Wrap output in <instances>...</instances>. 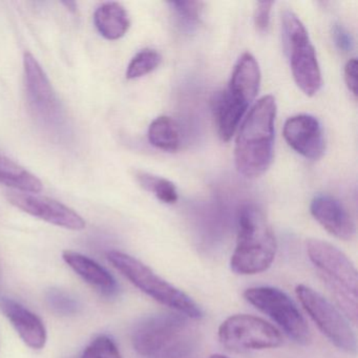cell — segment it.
Returning <instances> with one entry per match:
<instances>
[{
	"instance_id": "cell-6",
	"label": "cell",
	"mask_w": 358,
	"mask_h": 358,
	"mask_svg": "<svg viewBox=\"0 0 358 358\" xmlns=\"http://www.w3.org/2000/svg\"><path fill=\"white\" fill-rule=\"evenodd\" d=\"M282 39L293 78L297 87L311 97L318 93L322 85L315 49L310 41L307 29L296 14L285 11L282 15Z\"/></svg>"
},
{
	"instance_id": "cell-26",
	"label": "cell",
	"mask_w": 358,
	"mask_h": 358,
	"mask_svg": "<svg viewBox=\"0 0 358 358\" xmlns=\"http://www.w3.org/2000/svg\"><path fill=\"white\" fill-rule=\"evenodd\" d=\"M333 41L341 51L348 53L353 49L352 35L341 24H335L333 28Z\"/></svg>"
},
{
	"instance_id": "cell-10",
	"label": "cell",
	"mask_w": 358,
	"mask_h": 358,
	"mask_svg": "<svg viewBox=\"0 0 358 358\" xmlns=\"http://www.w3.org/2000/svg\"><path fill=\"white\" fill-rule=\"evenodd\" d=\"M24 75L27 95L35 115L47 124L62 123V110L59 99L45 71L30 53L24 54Z\"/></svg>"
},
{
	"instance_id": "cell-28",
	"label": "cell",
	"mask_w": 358,
	"mask_h": 358,
	"mask_svg": "<svg viewBox=\"0 0 358 358\" xmlns=\"http://www.w3.org/2000/svg\"><path fill=\"white\" fill-rule=\"evenodd\" d=\"M209 358H229L227 356L222 355V354H215V355H211Z\"/></svg>"
},
{
	"instance_id": "cell-21",
	"label": "cell",
	"mask_w": 358,
	"mask_h": 358,
	"mask_svg": "<svg viewBox=\"0 0 358 358\" xmlns=\"http://www.w3.org/2000/svg\"><path fill=\"white\" fill-rule=\"evenodd\" d=\"M137 179L142 187L152 192L159 201L165 204H175L179 199L175 184L164 178L140 171L137 173Z\"/></svg>"
},
{
	"instance_id": "cell-27",
	"label": "cell",
	"mask_w": 358,
	"mask_h": 358,
	"mask_svg": "<svg viewBox=\"0 0 358 358\" xmlns=\"http://www.w3.org/2000/svg\"><path fill=\"white\" fill-rule=\"evenodd\" d=\"M345 81L350 93L356 98L357 96V60L352 58L345 66Z\"/></svg>"
},
{
	"instance_id": "cell-2",
	"label": "cell",
	"mask_w": 358,
	"mask_h": 358,
	"mask_svg": "<svg viewBox=\"0 0 358 358\" xmlns=\"http://www.w3.org/2000/svg\"><path fill=\"white\" fill-rule=\"evenodd\" d=\"M131 343L141 358H188L198 343L192 318L182 314H157L134 329Z\"/></svg>"
},
{
	"instance_id": "cell-8",
	"label": "cell",
	"mask_w": 358,
	"mask_h": 358,
	"mask_svg": "<svg viewBox=\"0 0 358 358\" xmlns=\"http://www.w3.org/2000/svg\"><path fill=\"white\" fill-rule=\"evenodd\" d=\"M297 299L322 334L341 351L355 354L357 339L348 318L338 308L306 285L295 289Z\"/></svg>"
},
{
	"instance_id": "cell-4",
	"label": "cell",
	"mask_w": 358,
	"mask_h": 358,
	"mask_svg": "<svg viewBox=\"0 0 358 358\" xmlns=\"http://www.w3.org/2000/svg\"><path fill=\"white\" fill-rule=\"evenodd\" d=\"M307 255L341 313L352 324H357L358 278L355 266L343 251L317 238L307 241Z\"/></svg>"
},
{
	"instance_id": "cell-9",
	"label": "cell",
	"mask_w": 358,
	"mask_h": 358,
	"mask_svg": "<svg viewBox=\"0 0 358 358\" xmlns=\"http://www.w3.org/2000/svg\"><path fill=\"white\" fill-rule=\"evenodd\" d=\"M219 339L226 349L238 353L282 345V334L275 327L248 314H236L224 320L219 328Z\"/></svg>"
},
{
	"instance_id": "cell-25",
	"label": "cell",
	"mask_w": 358,
	"mask_h": 358,
	"mask_svg": "<svg viewBox=\"0 0 358 358\" xmlns=\"http://www.w3.org/2000/svg\"><path fill=\"white\" fill-rule=\"evenodd\" d=\"M272 6H273V1H259L257 3L255 12V24L259 32L264 33L267 31L270 24Z\"/></svg>"
},
{
	"instance_id": "cell-1",
	"label": "cell",
	"mask_w": 358,
	"mask_h": 358,
	"mask_svg": "<svg viewBox=\"0 0 358 358\" xmlns=\"http://www.w3.org/2000/svg\"><path fill=\"white\" fill-rule=\"evenodd\" d=\"M276 102L264 96L249 110L236 137L234 158L241 175L248 179L261 177L273 159Z\"/></svg>"
},
{
	"instance_id": "cell-14",
	"label": "cell",
	"mask_w": 358,
	"mask_h": 358,
	"mask_svg": "<svg viewBox=\"0 0 358 358\" xmlns=\"http://www.w3.org/2000/svg\"><path fill=\"white\" fill-rule=\"evenodd\" d=\"M0 310L11 322L26 345L41 350L47 343V330L41 318L17 301L0 297Z\"/></svg>"
},
{
	"instance_id": "cell-11",
	"label": "cell",
	"mask_w": 358,
	"mask_h": 358,
	"mask_svg": "<svg viewBox=\"0 0 358 358\" xmlns=\"http://www.w3.org/2000/svg\"><path fill=\"white\" fill-rule=\"evenodd\" d=\"M7 199L13 206L24 213L58 227L70 230H83L85 228V220L78 213L53 199L13 190L7 192Z\"/></svg>"
},
{
	"instance_id": "cell-24",
	"label": "cell",
	"mask_w": 358,
	"mask_h": 358,
	"mask_svg": "<svg viewBox=\"0 0 358 358\" xmlns=\"http://www.w3.org/2000/svg\"><path fill=\"white\" fill-rule=\"evenodd\" d=\"M175 13L187 24H196L202 15L203 5L200 1H173L169 3Z\"/></svg>"
},
{
	"instance_id": "cell-19",
	"label": "cell",
	"mask_w": 358,
	"mask_h": 358,
	"mask_svg": "<svg viewBox=\"0 0 358 358\" xmlns=\"http://www.w3.org/2000/svg\"><path fill=\"white\" fill-rule=\"evenodd\" d=\"M0 184L14 188L17 192L38 194L43 183L36 176L0 154Z\"/></svg>"
},
{
	"instance_id": "cell-12",
	"label": "cell",
	"mask_w": 358,
	"mask_h": 358,
	"mask_svg": "<svg viewBox=\"0 0 358 358\" xmlns=\"http://www.w3.org/2000/svg\"><path fill=\"white\" fill-rule=\"evenodd\" d=\"M285 140L292 150L309 160L322 158L326 150L320 121L311 115H296L285 122Z\"/></svg>"
},
{
	"instance_id": "cell-15",
	"label": "cell",
	"mask_w": 358,
	"mask_h": 358,
	"mask_svg": "<svg viewBox=\"0 0 358 358\" xmlns=\"http://www.w3.org/2000/svg\"><path fill=\"white\" fill-rule=\"evenodd\" d=\"M261 71L255 56L244 53L234 66L228 91L241 101L250 106L259 93Z\"/></svg>"
},
{
	"instance_id": "cell-3",
	"label": "cell",
	"mask_w": 358,
	"mask_h": 358,
	"mask_svg": "<svg viewBox=\"0 0 358 358\" xmlns=\"http://www.w3.org/2000/svg\"><path fill=\"white\" fill-rule=\"evenodd\" d=\"M276 238L263 211L252 204L238 211V240L230 267L241 275H253L266 271L276 255Z\"/></svg>"
},
{
	"instance_id": "cell-23",
	"label": "cell",
	"mask_w": 358,
	"mask_h": 358,
	"mask_svg": "<svg viewBox=\"0 0 358 358\" xmlns=\"http://www.w3.org/2000/svg\"><path fill=\"white\" fill-rule=\"evenodd\" d=\"M81 358H122V356L110 337L100 335L87 345Z\"/></svg>"
},
{
	"instance_id": "cell-17",
	"label": "cell",
	"mask_w": 358,
	"mask_h": 358,
	"mask_svg": "<svg viewBox=\"0 0 358 358\" xmlns=\"http://www.w3.org/2000/svg\"><path fill=\"white\" fill-rule=\"evenodd\" d=\"M64 261L92 287L104 295H113L117 291V282L112 274L101 265L76 251L66 250Z\"/></svg>"
},
{
	"instance_id": "cell-16",
	"label": "cell",
	"mask_w": 358,
	"mask_h": 358,
	"mask_svg": "<svg viewBox=\"0 0 358 358\" xmlns=\"http://www.w3.org/2000/svg\"><path fill=\"white\" fill-rule=\"evenodd\" d=\"M211 104L217 133L223 141H229L249 106L234 97L228 90L215 93Z\"/></svg>"
},
{
	"instance_id": "cell-5",
	"label": "cell",
	"mask_w": 358,
	"mask_h": 358,
	"mask_svg": "<svg viewBox=\"0 0 358 358\" xmlns=\"http://www.w3.org/2000/svg\"><path fill=\"white\" fill-rule=\"evenodd\" d=\"M106 257L134 286L155 301L192 320L202 316V310L189 295L163 280L139 259L117 250L108 251Z\"/></svg>"
},
{
	"instance_id": "cell-18",
	"label": "cell",
	"mask_w": 358,
	"mask_h": 358,
	"mask_svg": "<svg viewBox=\"0 0 358 358\" xmlns=\"http://www.w3.org/2000/svg\"><path fill=\"white\" fill-rule=\"evenodd\" d=\"M94 22L98 32L108 41L122 38L131 27L127 10L118 3H106L100 6L96 10Z\"/></svg>"
},
{
	"instance_id": "cell-20",
	"label": "cell",
	"mask_w": 358,
	"mask_h": 358,
	"mask_svg": "<svg viewBox=\"0 0 358 358\" xmlns=\"http://www.w3.org/2000/svg\"><path fill=\"white\" fill-rule=\"evenodd\" d=\"M150 144L164 152H176L181 143L179 127L171 117L161 116L150 123L148 129Z\"/></svg>"
},
{
	"instance_id": "cell-13",
	"label": "cell",
	"mask_w": 358,
	"mask_h": 358,
	"mask_svg": "<svg viewBox=\"0 0 358 358\" xmlns=\"http://www.w3.org/2000/svg\"><path fill=\"white\" fill-rule=\"evenodd\" d=\"M310 213L335 238L350 241L355 236V223L337 199L328 194L316 196L310 205Z\"/></svg>"
},
{
	"instance_id": "cell-7",
	"label": "cell",
	"mask_w": 358,
	"mask_h": 358,
	"mask_svg": "<svg viewBox=\"0 0 358 358\" xmlns=\"http://www.w3.org/2000/svg\"><path fill=\"white\" fill-rule=\"evenodd\" d=\"M244 297L249 303L269 316L295 343L299 345L310 343L309 326L296 303L284 291L274 287H252L245 291Z\"/></svg>"
},
{
	"instance_id": "cell-22",
	"label": "cell",
	"mask_w": 358,
	"mask_h": 358,
	"mask_svg": "<svg viewBox=\"0 0 358 358\" xmlns=\"http://www.w3.org/2000/svg\"><path fill=\"white\" fill-rule=\"evenodd\" d=\"M162 62V56L156 50L144 49L134 56L127 70L129 80L141 78L156 70Z\"/></svg>"
}]
</instances>
